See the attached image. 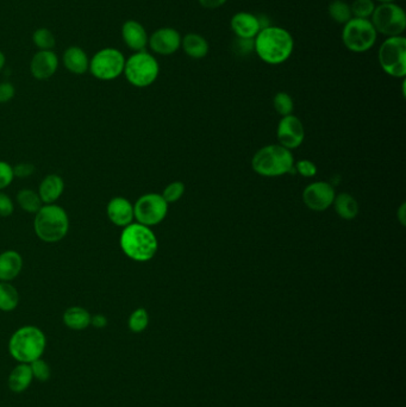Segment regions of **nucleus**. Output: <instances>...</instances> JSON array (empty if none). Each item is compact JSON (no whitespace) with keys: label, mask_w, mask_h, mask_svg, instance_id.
Segmentation results:
<instances>
[{"label":"nucleus","mask_w":406,"mask_h":407,"mask_svg":"<svg viewBox=\"0 0 406 407\" xmlns=\"http://www.w3.org/2000/svg\"><path fill=\"white\" fill-rule=\"evenodd\" d=\"M30 368L33 372V377L34 379H37L38 381L46 382L51 378V367L42 359H38V360L31 362Z\"/></svg>","instance_id":"nucleus-34"},{"label":"nucleus","mask_w":406,"mask_h":407,"mask_svg":"<svg viewBox=\"0 0 406 407\" xmlns=\"http://www.w3.org/2000/svg\"><path fill=\"white\" fill-rule=\"evenodd\" d=\"M335 193L334 187L326 181L313 183L305 188L303 192V200L304 204L312 211H326L334 204Z\"/></svg>","instance_id":"nucleus-12"},{"label":"nucleus","mask_w":406,"mask_h":407,"mask_svg":"<svg viewBox=\"0 0 406 407\" xmlns=\"http://www.w3.org/2000/svg\"><path fill=\"white\" fill-rule=\"evenodd\" d=\"M335 211L343 219L351 221L359 215V204L356 201L353 195L348 193H341L335 197L334 204Z\"/></svg>","instance_id":"nucleus-25"},{"label":"nucleus","mask_w":406,"mask_h":407,"mask_svg":"<svg viewBox=\"0 0 406 407\" xmlns=\"http://www.w3.org/2000/svg\"><path fill=\"white\" fill-rule=\"evenodd\" d=\"M47 347V338L39 327H21L13 332L9 342L10 355L19 363H28L41 359Z\"/></svg>","instance_id":"nucleus-4"},{"label":"nucleus","mask_w":406,"mask_h":407,"mask_svg":"<svg viewBox=\"0 0 406 407\" xmlns=\"http://www.w3.org/2000/svg\"><path fill=\"white\" fill-rule=\"evenodd\" d=\"M278 140L280 145L283 148L292 150L299 147L304 142L305 130L304 125L296 116L290 115L283 117L278 125Z\"/></svg>","instance_id":"nucleus-13"},{"label":"nucleus","mask_w":406,"mask_h":407,"mask_svg":"<svg viewBox=\"0 0 406 407\" xmlns=\"http://www.w3.org/2000/svg\"><path fill=\"white\" fill-rule=\"evenodd\" d=\"M379 64L382 71L394 78L406 75V39L404 36L387 37L379 49Z\"/></svg>","instance_id":"nucleus-8"},{"label":"nucleus","mask_w":406,"mask_h":407,"mask_svg":"<svg viewBox=\"0 0 406 407\" xmlns=\"http://www.w3.org/2000/svg\"><path fill=\"white\" fill-rule=\"evenodd\" d=\"M34 380L33 372L28 363H19L13 368L12 372L10 373L9 383L10 390L15 393H21L29 388L31 382Z\"/></svg>","instance_id":"nucleus-22"},{"label":"nucleus","mask_w":406,"mask_h":407,"mask_svg":"<svg viewBox=\"0 0 406 407\" xmlns=\"http://www.w3.org/2000/svg\"><path fill=\"white\" fill-rule=\"evenodd\" d=\"M380 4H385V3H394L396 0H378Z\"/></svg>","instance_id":"nucleus-45"},{"label":"nucleus","mask_w":406,"mask_h":407,"mask_svg":"<svg viewBox=\"0 0 406 407\" xmlns=\"http://www.w3.org/2000/svg\"><path fill=\"white\" fill-rule=\"evenodd\" d=\"M148 312H147V310L143 309V307H140V309L134 311V312L130 314L129 320H127L129 329H130L132 332H135V334H139V332H142V331L145 330L147 327H148Z\"/></svg>","instance_id":"nucleus-30"},{"label":"nucleus","mask_w":406,"mask_h":407,"mask_svg":"<svg viewBox=\"0 0 406 407\" xmlns=\"http://www.w3.org/2000/svg\"><path fill=\"white\" fill-rule=\"evenodd\" d=\"M21 297L11 282L0 281V311L11 312L17 309Z\"/></svg>","instance_id":"nucleus-26"},{"label":"nucleus","mask_w":406,"mask_h":407,"mask_svg":"<svg viewBox=\"0 0 406 407\" xmlns=\"http://www.w3.org/2000/svg\"><path fill=\"white\" fill-rule=\"evenodd\" d=\"M294 170L304 178H312L317 173V167L309 160H303L294 163Z\"/></svg>","instance_id":"nucleus-36"},{"label":"nucleus","mask_w":406,"mask_h":407,"mask_svg":"<svg viewBox=\"0 0 406 407\" xmlns=\"http://www.w3.org/2000/svg\"><path fill=\"white\" fill-rule=\"evenodd\" d=\"M64 181L59 174H49L43 178L38 186V195L43 205L54 204L64 195Z\"/></svg>","instance_id":"nucleus-20"},{"label":"nucleus","mask_w":406,"mask_h":407,"mask_svg":"<svg viewBox=\"0 0 406 407\" xmlns=\"http://www.w3.org/2000/svg\"><path fill=\"white\" fill-rule=\"evenodd\" d=\"M230 26L236 35L237 39H254L261 30L258 18L249 12H238L233 15Z\"/></svg>","instance_id":"nucleus-17"},{"label":"nucleus","mask_w":406,"mask_h":407,"mask_svg":"<svg viewBox=\"0 0 406 407\" xmlns=\"http://www.w3.org/2000/svg\"><path fill=\"white\" fill-rule=\"evenodd\" d=\"M13 179L15 174L12 165L8 162L0 161V191L8 188L12 183Z\"/></svg>","instance_id":"nucleus-35"},{"label":"nucleus","mask_w":406,"mask_h":407,"mask_svg":"<svg viewBox=\"0 0 406 407\" xmlns=\"http://www.w3.org/2000/svg\"><path fill=\"white\" fill-rule=\"evenodd\" d=\"M182 47L192 59H204L208 55L209 42L202 35L187 34L182 39Z\"/></svg>","instance_id":"nucleus-24"},{"label":"nucleus","mask_w":406,"mask_h":407,"mask_svg":"<svg viewBox=\"0 0 406 407\" xmlns=\"http://www.w3.org/2000/svg\"><path fill=\"white\" fill-rule=\"evenodd\" d=\"M199 4L209 10H215L224 5L228 0H198Z\"/></svg>","instance_id":"nucleus-42"},{"label":"nucleus","mask_w":406,"mask_h":407,"mask_svg":"<svg viewBox=\"0 0 406 407\" xmlns=\"http://www.w3.org/2000/svg\"><path fill=\"white\" fill-rule=\"evenodd\" d=\"M371 21L379 34L387 37L402 36L406 29V13L399 5L385 3L376 6Z\"/></svg>","instance_id":"nucleus-9"},{"label":"nucleus","mask_w":406,"mask_h":407,"mask_svg":"<svg viewBox=\"0 0 406 407\" xmlns=\"http://www.w3.org/2000/svg\"><path fill=\"white\" fill-rule=\"evenodd\" d=\"M119 246L124 255L136 262L150 261L159 249L155 233L149 226L140 223H132L123 228L119 237Z\"/></svg>","instance_id":"nucleus-2"},{"label":"nucleus","mask_w":406,"mask_h":407,"mask_svg":"<svg viewBox=\"0 0 406 407\" xmlns=\"http://www.w3.org/2000/svg\"><path fill=\"white\" fill-rule=\"evenodd\" d=\"M91 325L96 327V329H103V327L107 325V318L102 314L91 316Z\"/></svg>","instance_id":"nucleus-41"},{"label":"nucleus","mask_w":406,"mask_h":407,"mask_svg":"<svg viewBox=\"0 0 406 407\" xmlns=\"http://www.w3.org/2000/svg\"><path fill=\"white\" fill-rule=\"evenodd\" d=\"M106 215L109 221L118 228H125L134 223V205L124 197H114L107 203Z\"/></svg>","instance_id":"nucleus-16"},{"label":"nucleus","mask_w":406,"mask_h":407,"mask_svg":"<svg viewBox=\"0 0 406 407\" xmlns=\"http://www.w3.org/2000/svg\"><path fill=\"white\" fill-rule=\"evenodd\" d=\"M12 168L15 178H29L35 173V165L33 163H28V162H21L18 165H12Z\"/></svg>","instance_id":"nucleus-38"},{"label":"nucleus","mask_w":406,"mask_h":407,"mask_svg":"<svg viewBox=\"0 0 406 407\" xmlns=\"http://www.w3.org/2000/svg\"><path fill=\"white\" fill-rule=\"evenodd\" d=\"M23 269V257L16 251L0 253V281L11 282Z\"/></svg>","instance_id":"nucleus-19"},{"label":"nucleus","mask_w":406,"mask_h":407,"mask_svg":"<svg viewBox=\"0 0 406 407\" xmlns=\"http://www.w3.org/2000/svg\"><path fill=\"white\" fill-rule=\"evenodd\" d=\"M406 208H405V204H402V206H400V208H399V210H398V218H399V221H400V223H402V225H405V221H406Z\"/></svg>","instance_id":"nucleus-43"},{"label":"nucleus","mask_w":406,"mask_h":407,"mask_svg":"<svg viewBox=\"0 0 406 407\" xmlns=\"http://www.w3.org/2000/svg\"><path fill=\"white\" fill-rule=\"evenodd\" d=\"M328 12H329L331 19L339 24H346L353 18L351 5L347 4L343 0L331 1L329 8H328Z\"/></svg>","instance_id":"nucleus-28"},{"label":"nucleus","mask_w":406,"mask_h":407,"mask_svg":"<svg viewBox=\"0 0 406 407\" xmlns=\"http://www.w3.org/2000/svg\"><path fill=\"white\" fill-rule=\"evenodd\" d=\"M273 105H274L275 111L283 117L292 115L293 109H294L292 97L290 94L285 93V92H279V93L275 94L274 99H273Z\"/></svg>","instance_id":"nucleus-31"},{"label":"nucleus","mask_w":406,"mask_h":407,"mask_svg":"<svg viewBox=\"0 0 406 407\" xmlns=\"http://www.w3.org/2000/svg\"><path fill=\"white\" fill-rule=\"evenodd\" d=\"M251 167L258 174L267 178L296 173L291 150L280 145H267L260 149L251 160Z\"/></svg>","instance_id":"nucleus-5"},{"label":"nucleus","mask_w":406,"mask_h":407,"mask_svg":"<svg viewBox=\"0 0 406 407\" xmlns=\"http://www.w3.org/2000/svg\"><path fill=\"white\" fill-rule=\"evenodd\" d=\"M168 213V204L162 195L147 193L140 197L134 205V216L137 223L145 226H155L165 219Z\"/></svg>","instance_id":"nucleus-11"},{"label":"nucleus","mask_w":406,"mask_h":407,"mask_svg":"<svg viewBox=\"0 0 406 407\" xmlns=\"http://www.w3.org/2000/svg\"><path fill=\"white\" fill-rule=\"evenodd\" d=\"M16 94V89L11 82L0 84V104L11 102Z\"/></svg>","instance_id":"nucleus-39"},{"label":"nucleus","mask_w":406,"mask_h":407,"mask_svg":"<svg viewBox=\"0 0 406 407\" xmlns=\"http://www.w3.org/2000/svg\"><path fill=\"white\" fill-rule=\"evenodd\" d=\"M33 41L39 51H53L55 48V36L51 30L46 28H39L36 30L33 35Z\"/></svg>","instance_id":"nucleus-29"},{"label":"nucleus","mask_w":406,"mask_h":407,"mask_svg":"<svg viewBox=\"0 0 406 407\" xmlns=\"http://www.w3.org/2000/svg\"><path fill=\"white\" fill-rule=\"evenodd\" d=\"M236 51L241 54H249L250 51H254V39H237Z\"/></svg>","instance_id":"nucleus-40"},{"label":"nucleus","mask_w":406,"mask_h":407,"mask_svg":"<svg viewBox=\"0 0 406 407\" xmlns=\"http://www.w3.org/2000/svg\"><path fill=\"white\" fill-rule=\"evenodd\" d=\"M5 64H6V57H5L4 53L0 51V72L3 71Z\"/></svg>","instance_id":"nucleus-44"},{"label":"nucleus","mask_w":406,"mask_h":407,"mask_svg":"<svg viewBox=\"0 0 406 407\" xmlns=\"http://www.w3.org/2000/svg\"><path fill=\"white\" fill-rule=\"evenodd\" d=\"M34 230L36 236L43 242H60L67 236L69 230L68 213L56 204L43 205L35 213Z\"/></svg>","instance_id":"nucleus-3"},{"label":"nucleus","mask_w":406,"mask_h":407,"mask_svg":"<svg viewBox=\"0 0 406 407\" xmlns=\"http://www.w3.org/2000/svg\"><path fill=\"white\" fill-rule=\"evenodd\" d=\"M294 49V39L288 30L280 26H267L254 39V51L263 62L283 64Z\"/></svg>","instance_id":"nucleus-1"},{"label":"nucleus","mask_w":406,"mask_h":407,"mask_svg":"<svg viewBox=\"0 0 406 407\" xmlns=\"http://www.w3.org/2000/svg\"><path fill=\"white\" fill-rule=\"evenodd\" d=\"M185 192V185L182 181H174L166 187L162 193V198L167 201V204L175 203L178 201Z\"/></svg>","instance_id":"nucleus-33"},{"label":"nucleus","mask_w":406,"mask_h":407,"mask_svg":"<svg viewBox=\"0 0 406 407\" xmlns=\"http://www.w3.org/2000/svg\"><path fill=\"white\" fill-rule=\"evenodd\" d=\"M377 37V30L369 19L353 17L343 28V43L353 53H364L372 49Z\"/></svg>","instance_id":"nucleus-7"},{"label":"nucleus","mask_w":406,"mask_h":407,"mask_svg":"<svg viewBox=\"0 0 406 407\" xmlns=\"http://www.w3.org/2000/svg\"><path fill=\"white\" fill-rule=\"evenodd\" d=\"M124 75L135 87H148L157 81L160 73L157 60L145 51H137L125 61Z\"/></svg>","instance_id":"nucleus-6"},{"label":"nucleus","mask_w":406,"mask_h":407,"mask_svg":"<svg viewBox=\"0 0 406 407\" xmlns=\"http://www.w3.org/2000/svg\"><path fill=\"white\" fill-rule=\"evenodd\" d=\"M91 316L89 311L81 306H72L64 311V325L72 330H85L91 325Z\"/></svg>","instance_id":"nucleus-23"},{"label":"nucleus","mask_w":406,"mask_h":407,"mask_svg":"<svg viewBox=\"0 0 406 407\" xmlns=\"http://www.w3.org/2000/svg\"><path fill=\"white\" fill-rule=\"evenodd\" d=\"M125 61L127 60L121 51L114 48H105L89 60V71L98 80H114L123 74Z\"/></svg>","instance_id":"nucleus-10"},{"label":"nucleus","mask_w":406,"mask_h":407,"mask_svg":"<svg viewBox=\"0 0 406 407\" xmlns=\"http://www.w3.org/2000/svg\"><path fill=\"white\" fill-rule=\"evenodd\" d=\"M13 211H15V204L12 199L4 192L0 191V217L3 218L10 217Z\"/></svg>","instance_id":"nucleus-37"},{"label":"nucleus","mask_w":406,"mask_h":407,"mask_svg":"<svg viewBox=\"0 0 406 407\" xmlns=\"http://www.w3.org/2000/svg\"><path fill=\"white\" fill-rule=\"evenodd\" d=\"M59 68V59L53 51H38L30 62V72L37 80L51 79Z\"/></svg>","instance_id":"nucleus-15"},{"label":"nucleus","mask_w":406,"mask_h":407,"mask_svg":"<svg viewBox=\"0 0 406 407\" xmlns=\"http://www.w3.org/2000/svg\"><path fill=\"white\" fill-rule=\"evenodd\" d=\"M122 37L132 51H143L148 44V34L144 26L136 21H127L122 26Z\"/></svg>","instance_id":"nucleus-18"},{"label":"nucleus","mask_w":406,"mask_h":407,"mask_svg":"<svg viewBox=\"0 0 406 407\" xmlns=\"http://www.w3.org/2000/svg\"><path fill=\"white\" fill-rule=\"evenodd\" d=\"M374 9L376 5L373 0H354L351 5V15L354 18L369 19V17H372Z\"/></svg>","instance_id":"nucleus-32"},{"label":"nucleus","mask_w":406,"mask_h":407,"mask_svg":"<svg viewBox=\"0 0 406 407\" xmlns=\"http://www.w3.org/2000/svg\"><path fill=\"white\" fill-rule=\"evenodd\" d=\"M148 43L159 55H172L182 47V35L173 28H161L149 37Z\"/></svg>","instance_id":"nucleus-14"},{"label":"nucleus","mask_w":406,"mask_h":407,"mask_svg":"<svg viewBox=\"0 0 406 407\" xmlns=\"http://www.w3.org/2000/svg\"><path fill=\"white\" fill-rule=\"evenodd\" d=\"M62 61L66 69L76 75H82L89 69V56L80 47L73 46L66 49L62 56Z\"/></svg>","instance_id":"nucleus-21"},{"label":"nucleus","mask_w":406,"mask_h":407,"mask_svg":"<svg viewBox=\"0 0 406 407\" xmlns=\"http://www.w3.org/2000/svg\"><path fill=\"white\" fill-rule=\"evenodd\" d=\"M17 204L23 211L34 213V215L43 206L42 200L39 198L37 192L28 190V188L18 192Z\"/></svg>","instance_id":"nucleus-27"}]
</instances>
